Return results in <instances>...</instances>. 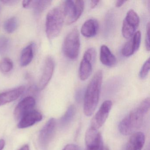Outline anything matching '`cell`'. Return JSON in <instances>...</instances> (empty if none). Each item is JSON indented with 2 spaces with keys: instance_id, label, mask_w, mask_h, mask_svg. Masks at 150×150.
I'll return each mask as SVG.
<instances>
[{
  "instance_id": "obj_1",
  "label": "cell",
  "mask_w": 150,
  "mask_h": 150,
  "mask_svg": "<svg viewBox=\"0 0 150 150\" xmlns=\"http://www.w3.org/2000/svg\"><path fill=\"white\" fill-rule=\"evenodd\" d=\"M150 107V98L148 97L142 101L137 108L120 122L118 125L120 133L127 136L139 129L142 125L144 116L149 111Z\"/></svg>"
},
{
  "instance_id": "obj_2",
  "label": "cell",
  "mask_w": 150,
  "mask_h": 150,
  "mask_svg": "<svg viewBox=\"0 0 150 150\" xmlns=\"http://www.w3.org/2000/svg\"><path fill=\"white\" fill-rule=\"evenodd\" d=\"M103 77L102 71H97L87 87L84 100V112L87 116H90L93 115L98 105Z\"/></svg>"
},
{
  "instance_id": "obj_3",
  "label": "cell",
  "mask_w": 150,
  "mask_h": 150,
  "mask_svg": "<svg viewBox=\"0 0 150 150\" xmlns=\"http://www.w3.org/2000/svg\"><path fill=\"white\" fill-rule=\"evenodd\" d=\"M64 22V14L61 8H54L47 14L45 31L49 39L56 38L60 34Z\"/></svg>"
},
{
  "instance_id": "obj_4",
  "label": "cell",
  "mask_w": 150,
  "mask_h": 150,
  "mask_svg": "<svg viewBox=\"0 0 150 150\" xmlns=\"http://www.w3.org/2000/svg\"><path fill=\"white\" fill-rule=\"evenodd\" d=\"M80 47L79 34L77 28H74L66 37L63 44L65 56L72 60L78 57Z\"/></svg>"
},
{
  "instance_id": "obj_5",
  "label": "cell",
  "mask_w": 150,
  "mask_h": 150,
  "mask_svg": "<svg viewBox=\"0 0 150 150\" xmlns=\"http://www.w3.org/2000/svg\"><path fill=\"white\" fill-rule=\"evenodd\" d=\"M84 1L81 0L65 1L62 10L66 24L71 25L78 21L84 11Z\"/></svg>"
},
{
  "instance_id": "obj_6",
  "label": "cell",
  "mask_w": 150,
  "mask_h": 150,
  "mask_svg": "<svg viewBox=\"0 0 150 150\" xmlns=\"http://www.w3.org/2000/svg\"><path fill=\"white\" fill-rule=\"evenodd\" d=\"M96 56V51L93 48H89L85 52L79 69V76L81 80L87 79L91 75Z\"/></svg>"
},
{
  "instance_id": "obj_7",
  "label": "cell",
  "mask_w": 150,
  "mask_h": 150,
  "mask_svg": "<svg viewBox=\"0 0 150 150\" xmlns=\"http://www.w3.org/2000/svg\"><path fill=\"white\" fill-rule=\"evenodd\" d=\"M139 23L137 14L132 9L129 10L123 22L122 34L126 39L131 38L136 32Z\"/></svg>"
},
{
  "instance_id": "obj_8",
  "label": "cell",
  "mask_w": 150,
  "mask_h": 150,
  "mask_svg": "<svg viewBox=\"0 0 150 150\" xmlns=\"http://www.w3.org/2000/svg\"><path fill=\"white\" fill-rule=\"evenodd\" d=\"M86 150H103V142L100 133L96 129L90 127L85 136Z\"/></svg>"
},
{
  "instance_id": "obj_9",
  "label": "cell",
  "mask_w": 150,
  "mask_h": 150,
  "mask_svg": "<svg viewBox=\"0 0 150 150\" xmlns=\"http://www.w3.org/2000/svg\"><path fill=\"white\" fill-rule=\"evenodd\" d=\"M112 102L107 100L103 102L91 121V128L98 129L104 124L112 108Z\"/></svg>"
},
{
  "instance_id": "obj_10",
  "label": "cell",
  "mask_w": 150,
  "mask_h": 150,
  "mask_svg": "<svg viewBox=\"0 0 150 150\" xmlns=\"http://www.w3.org/2000/svg\"><path fill=\"white\" fill-rule=\"evenodd\" d=\"M54 68V59L51 57H48L45 60L42 74L37 87V90L41 91L46 87L52 78Z\"/></svg>"
},
{
  "instance_id": "obj_11",
  "label": "cell",
  "mask_w": 150,
  "mask_h": 150,
  "mask_svg": "<svg viewBox=\"0 0 150 150\" xmlns=\"http://www.w3.org/2000/svg\"><path fill=\"white\" fill-rule=\"evenodd\" d=\"M56 121L51 118L44 125L39 133V142L42 148H45L50 143L55 131Z\"/></svg>"
},
{
  "instance_id": "obj_12",
  "label": "cell",
  "mask_w": 150,
  "mask_h": 150,
  "mask_svg": "<svg viewBox=\"0 0 150 150\" xmlns=\"http://www.w3.org/2000/svg\"><path fill=\"white\" fill-rule=\"evenodd\" d=\"M35 103V100L34 97H25L18 103L16 108L14 110L15 117L17 120H21L26 114L33 110Z\"/></svg>"
},
{
  "instance_id": "obj_13",
  "label": "cell",
  "mask_w": 150,
  "mask_h": 150,
  "mask_svg": "<svg viewBox=\"0 0 150 150\" xmlns=\"http://www.w3.org/2000/svg\"><path fill=\"white\" fill-rule=\"evenodd\" d=\"M131 38L122 49V54L124 57H130L138 50L141 42V32L137 31Z\"/></svg>"
},
{
  "instance_id": "obj_14",
  "label": "cell",
  "mask_w": 150,
  "mask_h": 150,
  "mask_svg": "<svg viewBox=\"0 0 150 150\" xmlns=\"http://www.w3.org/2000/svg\"><path fill=\"white\" fill-rule=\"evenodd\" d=\"M42 119L41 113L35 110H32L24 116L20 120L18 124V127L20 129H24L34 125Z\"/></svg>"
},
{
  "instance_id": "obj_15",
  "label": "cell",
  "mask_w": 150,
  "mask_h": 150,
  "mask_svg": "<svg viewBox=\"0 0 150 150\" xmlns=\"http://www.w3.org/2000/svg\"><path fill=\"white\" fill-rule=\"evenodd\" d=\"M145 137L141 132L133 133L127 142L125 150H141L144 145Z\"/></svg>"
},
{
  "instance_id": "obj_16",
  "label": "cell",
  "mask_w": 150,
  "mask_h": 150,
  "mask_svg": "<svg viewBox=\"0 0 150 150\" xmlns=\"http://www.w3.org/2000/svg\"><path fill=\"white\" fill-rule=\"evenodd\" d=\"M25 89L24 86H21L0 93V106L17 100L23 93Z\"/></svg>"
},
{
  "instance_id": "obj_17",
  "label": "cell",
  "mask_w": 150,
  "mask_h": 150,
  "mask_svg": "<svg viewBox=\"0 0 150 150\" xmlns=\"http://www.w3.org/2000/svg\"><path fill=\"white\" fill-rule=\"evenodd\" d=\"M99 25L98 21L95 19L87 20L81 27V32L84 36L92 38L95 36L98 32Z\"/></svg>"
},
{
  "instance_id": "obj_18",
  "label": "cell",
  "mask_w": 150,
  "mask_h": 150,
  "mask_svg": "<svg viewBox=\"0 0 150 150\" xmlns=\"http://www.w3.org/2000/svg\"><path fill=\"white\" fill-rule=\"evenodd\" d=\"M100 60L103 64L109 67L114 66L117 63L116 58L108 46L102 45L100 50Z\"/></svg>"
},
{
  "instance_id": "obj_19",
  "label": "cell",
  "mask_w": 150,
  "mask_h": 150,
  "mask_svg": "<svg viewBox=\"0 0 150 150\" xmlns=\"http://www.w3.org/2000/svg\"><path fill=\"white\" fill-rule=\"evenodd\" d=\"M51 1H24L23 6L26 8L33 9L37 14L45 10L51 4Z\"/></svg>"
},
{
  "instance_id": "obj_20",
  "label": "cell",
  "mask_w": 150,
  "mask_h": 150,
  "mask_svg": "<svg viewBox=\"0 0 150 150\" xmlns=\"http://www.w3.org/2000/svg\"><path fill=\"white\" fill-rule=\"evenodd\" d=\"M35 46V44L31 43L23 50L20 59V63L22 67L27 66L31 63L34 57Z\"/></svg>"
},
{
  "instance_id": "obj_21",
  "label": "cell",
  "mask_w": 150,
  "mask_h": 150,
  "mask_svg": "<svg viewBox=\"0 0 150 150\" xmlns=\"http://www.w3.org/2000/svg\"><path fill=\"white\" fill-rule=\"evenodd\" d=\"M76 114V108L74 105H71L67 109L61 119V123L63 125L69 124L73 119Z\"/></svg>"
},
{
  "instance_id": "obj_22",
  "label": "cell",
  "mask_w": 150,
  "mask_h": 150,
  "mask_svg": "<svg viewBox=\"0 0 150 150\" xmlns=\"http://www.w3.org/2000/svg\"><path fill=\"white\" fill-rule=\"evenodd\" d=\"M17 27V20L16 17H11L8 19L4 24V28L6 32L11 34L15 31Z\"/></svg>"
},
{
  "instance_id": "obj_23",
  "label": "cell",
  "mask_w": 150,
  "mask_h": 150,
  "mask_svg": "<svg viewBox=\"0 0 150 150\" xmlns=\"http://www.w3.org/2000/svg\"><path fill=\"white\" fill-rule=\"evenodd\" d=\"M13 63L8 58H5L0 62V71L4 73H7L12 71Z\"/></svg>"
},
{
  "instance_id": "obj_24",
  "label": "cell",
  "mask_w": 150,
  "mask_h": 150,
  "mask_svg": "<svg viewBox=\"0 0 150 150\" xmlns=\"http://www.w3.org/2000/svg\"><path fill=\"white\" fill-rule=\"evenodd\" d=\"M10 45V40L8 38L3 36L0 37V55H4L6 53Z\"/></svg>"
},
{
  "instance_id": "obj_25",
  "label": "cell",
  "mask_w": 150,
  "mask_h": 150,
  "mask_svg": "<svg viewBox=\"0 0 150 150\" xmlns=\"http://www.w3.org/2000/svg\"><path fill=\"white\" fill-rule=\"evenodd\" d=\"M150 58H148L145 61L140 69L139 72V77L140 79H144L148 75L150 70Z\"/></svg>"
},
{
  "instance_id": "obj_26",
  "label": "cell",
  "mask_w": 150,
  "mask_h": 150,
  "mask_svg": "<svg viewBox=\"0 0 150 150\" xmlns=\"http://www.w3.org/2000/svg\"><path fill=\"white\" fill-rule=\"evenodd\" d=\"M149 35H150V23H147L146 26V35L145 38V46L146 50L149 51H150V38H149Z\"/></svg>"
},
{
  "instance_id": "obj_27",
  "label": "cell",
  "mask_w": 150,
  "mask_h": 150,
  "mask_svg": "<svg viewBox=\"0 0 150 150\" xmlns=\"http://www.w3.org/2000/svg\"><path fill=\"white\" fill-rule=\"evenodd\" d=\"M63 150H81V149L77 145L68 144L65 146Z\"/></svg>"
},
{
  "instance_id": "obj_28",
  "label": "cell",
  "mask_w": 150,
  "mask_h": 150,
  "mask_svg": "<svg viewBox=\"0 0 150 150\" xmlns=\"http://www.w3.org/2000/svg\"><path fill=\"white\" fill-rule=\"evenodd\" d=\"M1 2L5 5H6V6H12L17 4L18 2H19V1H12V0H10V1L5 0V1H2Z\"/></svg>"
},
{
  "instance_id": "obj_29",
  "label": "cell",
  "mask_w": 150,
  "mask_h": 150,
  "mask_svg": "<svg viewBox=\"0 0 150 150\" xmlns=\"http://www.w3.org/2000/svg\"><path fill=\"white\" fill-rule=\"evenodd\" d=\"M100 1L98 0H96V1H91V3H90V7L91 8H94L97 6L99 2Z\"/></svg>"
},
{
  "instance_id": "obj_30",
  "label": "cell",
  "mask_w": 150,
  "mask_h": 150,
  "mask_svg": "<svg viewBox=\"0 0 150 150\" xmlns=\"http://www.w3.org/2000/svg\"><path fill=\"white\" fill-rule=\"evenodd\" d=\"M125 2H126L125 1H117L116 2V6L117 7H120L122 6Z\"/></svg>"
},
{
  "instance_id": "obj_31",
  "label": "cell",
  "mask_w": 150,
  "mask_h": 150,
  "mask_svg": "<svg viewBox=\"0 0 150 150\" xmlns=\"http://www.w3.org/2000/svg\"><path fill=\"white\" fill-rule=\"evenodd\" d=\"M5 145V141L4 139H0V150H2Z\"/></svg>"
},
{
  "instance_id": "obj_32",
  "label": "cell",
  "mask_w": 150,
  "mask_h": 150,
  "mask_svg": "<svg viewBox=\"0 0 150 150\" xmlns=\"http://www.w3.org/2000/svg\"><path fill=\"white\" fill-rule=\"evenodd\" d=\"M19 150H30L29 146L28 145H25L21 147Z\"/></svg>"
},
{
  "instance_id": "obj_33",
  "label": "cell",
  "mask_w": 150,
  "mask_h": 150,
  "mask_svg": "<svg viewBox=\"0 0 150 150\" xmlns=\"http://www.w3.org/2000/svg\"><path fill=\"white\" fill-rule=\"evenodd\" d=\"M103 150H110L109 149L108 147V146H103Z\"/></svg>"
}]
</instances>
